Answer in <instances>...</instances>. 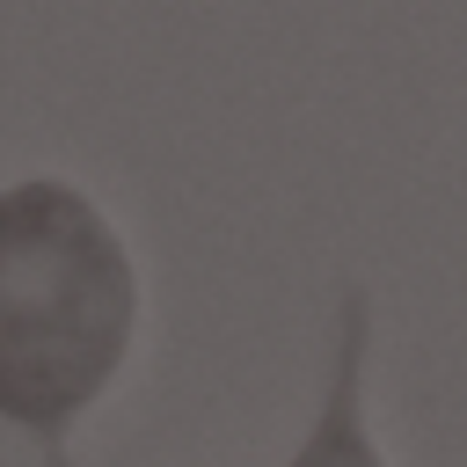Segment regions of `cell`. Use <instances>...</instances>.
Instances as JSON below:
<instances>
[{
  "mask_svg": "<svg viewBox=\"0 0 467 467\" xmlns=\"http://www.w3.org/2000/svg\"><path fill=\"white\" fill-rule=\"evenodd\" d=\"M131 277L117 234L58 182L0 204V409L73 416L124 350Z\"/></svg>",
  "mask_w": 467,
  "mask_h": 467,
  "instance_id": "6da1fadb",
  "label": "cell"
}]
</instances>
